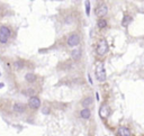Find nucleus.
<instances>
[{"mask_svg": "<svg viewBox=\"0 0 144 136\" xmlns=\"http://www.w3.org/2000/svg\"><path fill=\"white\" fill-rule=\"evenodd\" d=\"M80 116L82 119H89L90 117H91V111H90V109L89 108H83L82 110L80 111Z\"/></svg>", "mask_w": 144, "mask_h": 136, "instance_id": "obj_11", "label": "nucleus"}, {"mask_svg": "<svg viewBox=\"0 0 144 136\" xmlns=\"http://www.w3.org/2000/svg\"><path fill=\"white\" fill-rule=\"evenodd\" d=\"M132 20H133V18L129 15H125L124 17H123V20H122V26L123 27H127L128 25L132 23Z\"/></svg>", "mask_w": 144, "mask_h": 136, "instance_id": "obj_12", "label": "nucleus"}, {"mask_svg": "<svg viewBox=\"0 0 144 136\" xmlns=\"http://www.w3.org/2000/svg\"><path fill=\"white\" fill-rule=\"evenodd\" d=\"M96 79L99 82H105L106 81V70L103 63H98L96 66Z\"/></svg>", "mask_w": 144, "mask_h": 136, "instance_id": "obj_2", "label": "nucleus"}, {"mask_svg": "<svg viewBox=\"0 0 144 136\" xmlns=\"http://www.w3.org/2000/svg\"><path fill=\"white\" fill-rule=\"evenodd\" d=\"M67 43L70 47H74V46H78L79 43H80V36L77 34V33H73V34H70L68 36V40H67Z\"/></svg>", "mask_w": 144, "mask_h": 136, "instance_id": "obj_4", "label": "nucleus"}, {"mask_svg": "<svg viewBox=\"0 0 144 136\" xmlns=\"http://www.w3.org/2000/svg\"><path fill=\"white\" fill-rule=\"evenodd\" d=\"M97 26H98V28H100V29H104V28L107 26V20L104 19V18H100V19L97 21Z\"/></svg>", "mask_w": 144, "mask_h": 136, "instance_id": "obj_15", "label": "nucleus"}, {"mask_svg": "<svg viewBox=\"0 0 144 136\" xmlns=\"http://www.w3.org/2000/svg\"><path fill=\"white\" fill-rule=\"evenodd\" d=\"M71 57L76 61L80 60L81 57H82V51H81V48H74L71 52Z\"/></svg>", "mask_w": 144, "mask_h": 136, "instance_id": "obj_9", "label": "nucleus"}, {"mask_svg": "<svg viewBox=\"0 0 144 136\" xmlns=\"http://www.w3.org/2000/svg\"><path fill=\"white\" fill-rule=\"evenodd\" d=\"M10 35H11V32L7 26H0V43L1 44H6L10 38Z\"/></svg>", "mask_w": 144, "mask_h": 136, "instance_id": "obj_3", "label": "nucleus"}, {"mask_svg": "<svg viewBox=\"0 0 144 136\" xmlns=\"http://www.w3.org/2000/svg\"><path fill=\"white\" fill-rule=\"evenodd\" d=\"M117 132H118V135L119 136H131V131L127 127H124V126H120L117 129Z\"/></svg>", "mask_w": 144, "mask_h": 136, "instance_id": "obj_10", "label": "nucleus"}, {"mask_svg": "<svg viewBox=\"0 0 144 136\" xmlns=\"http://www.w3.org/2000/svg\"><path fill=\"white\" fill-rule=\"evenodd\" d=\"M42 111H43V114H44V115H47V114H50V109H48L47 107H45V108H43V110H42Z\"/></svg>", "mask_w": 144, "mask_h": 136, "instance_id": "obj_18", "label": "nucleus"}, {"mask_svg": "<svg viewBox=\"0 0 144 136\" xmlns=\"http://www.w3.org/2000/svg\"><path fill=\"white\" fill-rule=\"evenodd\" d=\"M25 80L27 81V82H29V83H32V82H35L36 81V76L34 74V73H27L26 76H25Z\"/></svg>", "mask_w": 144, "mask_h": 136, "instance_id": "obj_13", "label": "nucleus"}, {"mask_svg": "<svg viewBox=\"0 0 144 136\" xmlns=\"http://www.w3.org/2000/svg\"><path fill=\"white\" fill-rule=\"evenodd\" d=\"M99 115L101 118H104V119H106V118H108V116L110 115V108H109V106L108 105H101L100 106V109H99Z\"/></svg>", "mask_w": 144, "mask_h": 136, "instance_id": "obj_6", "label": "nucleus"}, {"mask_svg": "<svg viewBox=\"0 0 144 136\" xmlns=\"http://www.w3.org/2000/svg\"><path fill=\"white\" fill-rule=\"evenodd\" d=\"M4 87V83H0V88H2Z\"/></svg>", "mask_w": 144, "mask_h": 136, "instance_id": "obj_19", "label": "nucleus"}, {"mask_svg": "<svg viewBox=\"0 0 144 136\" xmlns=\"http://www.w3.org/2000/svg\"><path fill=\"white\" fill-rule=\"evenodd\" d=\"M108 14V7L106 4H101L99 5L96 9V15L98 17H104Z\"/></svg>", "mask_w": 144, "mask_h": 136, "instance_id": "obj_7", "label": "nucleus"}, {"mask_svg": "<svg viewBox=\"0 0 144 136\" xmlns=\"http://www.w3.org/2000/svg\"><path fill=\"white\" fill-rule=\"evenodd\" d=\"M12 109H14V111L18 112V114H23V112H25L26 106H25L24 104H21V102H15V104H14V107H12Z\"/></svg>", "mask_w": 144, "mask_h": 136, "instance_id": "obj_8", "label": "nucleus"}, {"mask_svg": "<svg viewBox=\"0 0 144 136\" xmlns=\"http://www.w3.org/2000/svg\"><path fill=\"white\" fill-rule=\"evenodd\" d=\"M86 12H87V16L90 15V1H86Z\"/></svg>", "mask_w": 144, "mask_h": 136, "instance_id": "obj_17", "label": "nucleus"}, {"mask_svg": "<svg viewBox=\"0 0 144 136\" xmlns=\"http://www.w3.org/2000/svg\"><path fill=\"white\" fill-rule=\"evenodd\" d=\"M14 66H15L16 69H23L24 68V63L20 62V61H16V62L14 63Z\"/></svg>", "mask_w": 144, "mask_h": 136, "instance_id": "obj_16", "label": "nucleus"}, {"mask_svg": "<svg viewBox=\"0 0 144 136\" xmlns=\"http://www.w3.org/2000/svg\"><path fill=\"white\" fill-rule=\"evenodd\" d=\"M96 52L98 55L100 56H104L106 53L108 52V43L107 40L101 38L99 40V42L97 43V46H96Z\"/></svg>", "mask_w": 144, "mask_h": 136, "instance_id": "obj_1", "label": "nucleus"}, {"mask_svg": "<svg viewBox=\"0 0 144 136\" xmlns=\"http://www.w3.org/2000/svg\"><path fill=\"white\" fill-rule=\"evenodd\" d=\"M41 99L38 97H35V96H32L28 100V105H29V107L32 109H38L41 107Z\"/></svg>", "mask_w": 144, "mask_h": 136, "instance_id": "obj_5", "label": "nucleus"}, {"mask_svg": "<svg viewBox=\"0 0 144 136\" xmlns=\"http://www.w3.org/2000/svg\"><path fill=\"white\" fill-rule=\"evenodd\" d=\"M92 102H93L92 97H86L83 99V101H82V106H83L84 108H88V106H90Z\"/></svg>", "mask_w": 144, "mask_h": 136, "instance_id": "obj_14", "label": "nucleus"}]
</instances>
